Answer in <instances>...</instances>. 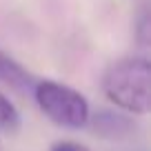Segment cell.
<instances>
[{
	"label": "cell",
	"mask_w": 151,
	"mask_h": 151,
	"mask_svg": "<svg viewBox=\"0 0 151 151\" xmlns=\"http://www.w3.org/2000/svg\"><path fill=\"white\" fill-rule=\"evenodd\" d=\"M102 91L111 104L129 116H147L151 109V67L145 56H127L107 67Z\"/></svg>",
	"instance_id": "1"
},
{
	"label": "cell",
	"mask_w": 151,
	"mask_h": 151,
	"mask_svg": "<svg viewBox=\"0 0 151 151\" xmlns=\"http://www.w3.org/2000/svg\"><path fill=\"white\" fill-rule=\"evenodd\" d=\"M89 122H91V131H93L96 136L104 138V140H113V142L116 140H127V138H131L133 133L138 131V127H136L131 116L113 111V109H102V111H98L93 118H89Z\"/></svg>",
	"instance_id": "3"
},
{
	"label": "cell",
	"mask_w": 151,
	"mask_h": 151,
	"mask_svg": "<svg viewBox=\"0 0 151 151\" xmlns=\"http://www.w3.org/2000/svg\"><path fill=\"white\" fill-rule=\"evenodd\" d=\"M33 98L40 111L53 124L65 129H82L89 124V100L78 89L58 80H38L33 85Z\"/></svg>",
	"instance_id": "2"
},
{
	"label": "cell",
	"mask_w": 151,
	"mask_h": 151,
	"mask_svg": "<svg viewBox=\"0 0 151 151\" xmlns=\"http://www.w3.org/2000/svg\"><path fill=\"white\" fill-rule=\"evenodd\" d=\"M136 31H138V45H140L142 49H147L149 47V33H151V24H149V18H147V14H142V18L138 20V27H136Z\"/></svg>",
	"instance_id": "6"
},
{
	"label": "cell",
	"mask_w": 151,
	"mask_h": 151,
	"mask_svg": "<svg viewBox=\"0 0 151 151\" xmlns=\"http://www.w3.org/2000/svg\"><path fill=\"white\" fill-rule=\"evenodd\" d=\"M0 82H5V85L14 87L18 91H27V89H33L36 80H33V76L20 65L18 60L9 56V53L0 51Z\"/></svg>",
	"instance_id": "4"
},
{
	"label": "cell",
	"mask_w": 151,
	"mask_h": 151,
	"mask_svg": "<svg viewBox=\"0 0 151 151\" xmlns=\"http://www.w3.org/2000/svg\"><path fill=\"white\" fill-rule=\"evenodd\" d=\"M22 124L20 111L16 109V104L0 91V131L5 133H16Z\"/></svg>",
	"instance_id": "5"
},
{
	"label": "cell",
	"mask_w": 151,
	"mask_h": 151,
	"mask_svg": "<svg viewBox=\"0 0 151 151\" xmlns=\"http://www.w3.org/2000/svg\"><path fill=\"white\" fill-rule=\"evenodd\" d=\"M49 151H91V149L80 145V142H76V140H58L51 145Z\"/></svg>",
	"instance_id": "7"
}]
</instances>
